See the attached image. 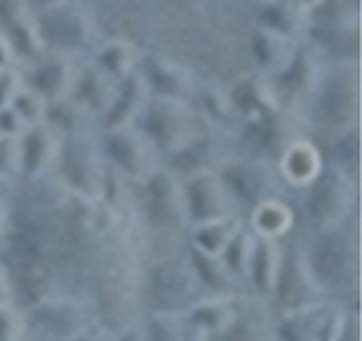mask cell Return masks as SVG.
<instances>
[{"mask_svg": "<svg viewBox=\"0 0 362 341\" xmlns=\"http://www.w3.org/2000/svg\"><path fill=\"white\" fill-rule=\"evenodd\" d=\"M134 124L150 138L156 152L168 154L181 152L202 136L199 116L190 109L188 102L181 100L152 95Z\"/></svg>", "mask_w": 362, "mask_h": 341, "instance_id": "cell-1", "label": "cell"}, {"mask_svg": "<svg viewBox=\"0 0 362 341\" xmlns=\"http://www.w3.org/2000/svg\"><path fill=\"white\" fill-rule=\"evenodd\" d=\"M360 113V77L358 64H342L331 75L320 77L317 84V116L324 127L351 129L358 127Z\"/></svg>", "mask_w": 362, "mask_h": 341, "instance_id": "cell-2", "label": "cell"}, {"mask_svg": "<svg viewBox=\"0 0 362 341\" xmlns=\"http://www.w3.org/2000/svg\"><path fill=\"white\" fill-rule=\"evenodd\" d=\"M102 147H105V156L111 161V165L120 169L122 174L127 177L152 174V165L158 152L136 124H122V127L105 129Z\"/></svg>", "mask_w": 362, "mask_h": 341, "instance_id": "cell-3", "label": "cell"}, {"mask_svg": "<svg viewBox=\"0 0 362 341\" xmlns=\"http://www.w3.org/2000/svg\"><path fill=\"white\" fill-rule=\"evenodd\" d=\"M0 37L7 41L16 59L34 64L45 52L37 16L30 11L28 0H0Z\"/></svg>", "mask_w": 362, "mask_h": 341, "instance_id": "cell-4", "label": "cell"}, {"mask_svg": "<svg viewBox=\"0 0 362 341\" xmlns=\"http://www.w3.org/2000/svg\"><path fill=\"white\" fill-rule=\"evenodd\" d=\"M229 100L235 116L245 122L263 120L281 109V97L274 88V82L260 73H249L235 79L229 90Z\"/></svg>", "mask_w": 362, "mask_h": 341, "instance_id": "cell-5", "label": "cell"}, {"mask_svg": "<svg viewBox=\"0 0 362 341\" xmlns=\"http://www.w3.org/2000/svg\"><path fill=\"white\" fill-rule=\"evenodd\" d=\"M139 73L145 79V84L154 97L188 102L197 90L190 71H186L184 66H179L175 61L163 59V56H156V54L141 56Z\"/></svg>", "mask_w": 362, "mask_h": 341, "instance_id": "cell-6", "label": "cell"}, {"mask_svg": "<svg viewBox=\"0 0 362 341\" xmlns=\"http://www.w3.org/2000/svg\"><path fill=\"white\" fill-rule=\"evenodd\" d=\"M75 66L66 54L54 52L48 56H41L39 61H34L30 73L23 75V82L34 93H39L45 102L59 100L71 95L75 84Z\"/></svg>", "mask_w": 362, "mask_h": 341, "instance_id": "cell-7", "label": "cell"}, {"mask_svg": "<svg viewBox=\"0 0 362 341\" xmlns=\"http://www.w3.org/2000/svg\"><path fill=\"white\" fill-rule=\"evenodd\" d=\"M258 5V25L272 30L290 41L308 37L313 25V11L301 0H265Z\"/></svg>", "mask_w": 362, "mask_h": 341, "instance_id": "cell-8", "label": "cell"}, {"mask_svg": "<svg viewBox=\"0 0 362 341\" xmlns=\"http://www.w3.org/2000/svg\"><path fill=\"white\" fill-rule=\"evenodd\" d=\"M226 190L222 179L211 172H197L192 174L190 184L186 186V208L188 215L199 224H206L213 220H222L229 203H226Z\"/></svg>", "mask_w": 362, "mask_h": 341, "instance_id": "cell-9", "label": "cell"}, {"mask_svg": "<svg viewBox=\"0 0 362 341\" xmlns=\"http://www.w3.org/2000/svg\"><path fill=\"white\" fill-rule=\"evenodd\" d=\"M308 197H305V208L317 222L335 220L342 215L346 206V174L339 167L320 169L310 181Z\"/></svg>", "mask_w": 362, "mask_h": 341, "instance_id": "cell-10", "label": "cell"}, {"mask_svg": "<svg viewBox=\"0 0 362 341\" xmlns=\"http://www.w3.org/2000/svg\"><path fill=\"white\" fill-rule=\"evenodd\" d=\"M152 97L150 88H147L145 79L136 71L129 77L120 79L116 84V93H113L107 111L100 116L102 129L122 127V124H134L139 120L141 111L145 109L147 100Z\"/></svg>", "mask_w": 362, "mask_h": 341, "instance_id": "cell-11", "label": "cell"}, {"mask_svg": "<svg viewBox=\"0 0 362 341\" xmlns=\"http://www.w3.org/2000/svg\"><path fill=\"white\" fill-rule=\"evenodd\" d=\"M305 39H313V43L320 50L339 56L342 64L349 61L358 64V39H360L358 18H337V20L313 18V25Z\"/></svg>", "mask_w": 362, "mask_h": 341, "instance_id": "cell-12", "label": "cell"}, {"mask_svg": "<svg viewBox=\"0 0 362 341\" xmlns=\"http://www.w3.org/2000/svg\"><path fill=\"white\" fill-rule=\"evenodd\" d=\"M21 174L37 177L52 161H57L62 147V136L50 124L39 122L21 133Z\"/></svg>", "mask_w": 362, "mask_h": 341, "instance_id": "cell-13", "label": "cell"}, {"mask_svg": "<svg viewBox=\"0 0 362 341\" xmlns=\"http://www.w3.org/2000/svg\"><path fill=\"white\" fill-rule=\"evenodd\" d=\"M249 50H252L258 73L276 79L290 66L294 52H297V41H290L258 25L249 37Z\"/></svg>", "mask_w": 362, "mask_h": 341, "instance_id": "cell-14", "label": "cell"}, {"mask_svg": "<svg viewBox=\"0 0 362 341\" xmlns=\"http://www.w3.org/2000/svg\"><path fill=\"white\" fill-rule=\"evenodd\" d=\"M57 161L62 163V169L66 179L71 181V186L84 190L95 181V163L88 147V136L84 131L64 136Z\"/></svg>", "mask_w": 362, "mask_h": 341, "instance_id": "cell-15", "label": "cell"}, {"mask_svg": "<svg viewBox=\"0 0 362 341\" xmlns=\"http://www.w3.org/2000/svg\"><path fill=\"white\" fill-rule=\"evenodd\" d=\"M116 84L118 82H113L107 73H102L100 68L93 64V66L84 68L82 73L75 75V84H73V90H71V97L84 111L95 113V116H102V113L107 111L113 93H116Z\"/></svg>", "mask_w": 362, "mask_h": 341, "instance_id": "cell-16", "label": "cell"}, {"mask_svg": "<svg viewBox=\"0 0 362 341\" xmlns=\"http://www.w3.org/2000/svg\"><path fill=\"white\" fill-rule=\"evenodd\" d=\"M222 184L224 188L231 192L233 197H238L245 203H260L263 195L267 190V172L263 163H235L222 169Z\"/></svg>", "mask_w": 362, "mask_h": 341, "instance_id": "cell-17", "label": "cell"}, {"mask_svg": "<svg viewBox=\"0 0 362 341\" xmlns=\"http://www.w3.org/2000/svg\"><path fill=\"white\" fill-rule=\"evenodd\" d=\"M349 263V246L337 233H324L315 240L310 265L322 282H335L342 278Z\"/></svg>", "mask_w": 362, "mask_h": 341, "instance_id": "cell-18", "label": "cell"}, {"mask_svg": "<svg viewBox=\"0 0 362 341\" xmlns=\"http://www.w3.org/2000/svg\"><path fill=\"white\" fill-rule=\"evenodd\" d=\"M245 138L249 145L256 147L260 154H267V156H272L274 152L283 154V150L292 143L290 122L286 118V113H283V109H279L276 113H272V116L263 120L247 122Z\"/></svg>", "mask_w": 362, "mask_h": 341, "instance_id": "cell-19", "label": "cell"}, {"mask_svg": "<svg viewBox=\"0 0 362 341\" xmlns=\"http://www.w3.org/2000/svg\"><path fill=\"white\" fill-rule=\"evenodd\" d=\"M281 169L294 186H308L322 169L320 150L308 140H292L281 154Z\"/></svg>", "mask_w": 362, "mask_h": 341, "instance_id": "cell-20", "label": "cell"}, {"mask_svg": "<svg viewBox=\"0 0 362 341\" xmlns=\"http://www.w3.org/2000/svg\"><path fill=\"white\" fill-rule=\"evenodd\" d=\"M320 68H317V59L310 50L297 48L294 52L290 66L276 77V93H288L292 97H301L308 90H315L317 84H320Z\"/></svg>", "mask_w": 362, "mask_h": 341, "instance_id": "cell-21", "label": "cell"}, {"mask_svg": "<svg viewBox=\"0 0 362 341\" xmlns=\"http://www.w3.org/2000/svg\"><path fill=\"white\" fill-rule=\"evenodd\" d=\"M93 64L102 73H107L113 82H120V79L139 71L141 56L139 50L134 48V43H129L127 39H109L95 50Z\"/></svg>", "mask_w": 362, "mask_h": 341, "instance_id": "cell-22", "label": "cell"}, {"mask_svg": "<svg viewBox=\"0 0 362 341\" xmlns=\"http://www.w3.org/2000/svg\"><path fill=\"white\" fill-rule=\"evenodd\" d=\"M179 210V192L175 181L165 172L147 177V213L158 224H173Z\"/></svg>", "mask_w": 362, "mask_h": 341, "instance_id": "cell-23", "label": "cell"}, {"mask_svg": "<svg viewBox=\"0 0 362 341\" xmlns=\"http://www.w3.org/2000/svg\"><path fill=\"white\" fill-rule=\"evenodd\" d=\"M88 118H90V113L79 107L71 95L52 100V102H45L43 122L50 124V127L59 133L62 138H64V136H73V133L84 131Z\"/></svg>", "mask_w": 362, "mask_h": 341, "instance_id": "cell-24", "label": "cell"}, {"mask_svg": "<svg viewBox=\"0 0 362 341\" xmlns=\"http://www.w3.org/2000/svg\"><path fill=\"white\" fill-rule=\"evenodd\" d=\"M195 95L199 102L202 116L206 120H211L215 124H222V122H229L235 116L229 93H226L224 88L215 86V84H204L202 88L195 90Z\"/></svg>", "mask_w": 362, "mask_h": 341, "instance_id": "cell-25", "label": "cell"}, {"mask_svg": "<svg viewBox=\"0 0 362 341\" xmlns=\"http://www.w3.org/2000/svg\"><path fill=\"white\" fill-rule=\"evenodd\" d=\"M233 233H235L233 222L222 217V220H213V222L202 224V229L195 233V240L204 253H218L220 249L229 244Z\"/></svg>", "mask_w": 362, "mask_h": 341, "instance_id": "cell-26", "label": "cell"}, {"mask_svg": "<svg viewBox=\"0 0 362 341\" xmlns=\"http://www.w3.org/2000/svg\"><path fill=\"white\" fill-rule=\"evenodd\" d=\"M9 107L16 111V116L23 120V124H25V127H34V124L43 122V116H45V100L39 93H34V90L28 88V86H23L18 90L16 97L11 100Z\"/></svg>", "mask_w": 362, "mask_h": 341, "instance_id": "cell-27", "label": "cell"}, {"mask_svg": "<svg viewBox=\"0 0 362 341\" xmlns=\"http://www.w3.org/2000/svg\"><path fill=\"white\" fill-rule=\"evenodd\" d=\"M256 224L263 233L279 235L288 229L290 210L279 201H260V206L256 210Z\"/></svg>", "mask_w": 362, "mask_h": 341, "instance_id": "cell-28", "label": "cell"}, {"mask_svg": "<svg viewBox=\"0 0 362 341\" xmlns=\"http://www.w3.org/2000/svg\"><path fill=\"white\" fill-rule=\"evenodd\" d=\"M18 138H14V136H0V177L21 174V140Z\"/></svg>", "mask_w": 362, "mask_h": 341, "instance_id": "cell-29", "label": "cell"}, {"mask_svg": "<svg viewBox=\"0 0 362 341\" xmlns=\"http://www.w3.org/2000/svg\"><path fill=\"white\" fill-rule=\"evenodd\" d=\"M335 152H337V158L342 167H356L358 165V127H351V129H344L342 136H339V140L335 145Z\"/></svg>", "mask_w": 362, "mask_h": 341, "instance_id": "cell-30", "label": "cell"}, {"mask_svg": "<svg viewBox=\"0 0 362 341\" xmlns=\"http://www.w3.org/2000/svg\"><path fill=\"white\" fill-rule=\"evenodd\" d=\"M23 86H25V82H23V73L16 71L14 66L0 71V109L9 107L11 100L16 97V93Z\"/></svg>", "mask_w": 362, "mask_h": 341, "instance_id": "cell-31", "label": "cell"}, {"mask_svg": "<svg viewBox=\"0 0 362 341\" xmlns=\"http://www.w3.org/2000/svg\"><path fill=\"white\" fill-rule=\"evenodd\" d=\"M252 267H254V278L258 282V287H265L267 276H269V246L267 244H258L256 253L252 258Z\"/></svg>", "mask_w": 362, "mask_h": 341, "instance_id": "cell-32", "label": "cell"}, {"mask_svg": "<svg viewBox=\"0 0 362 341\" xmlns=\"http://www.w3.org/2000/svg\"><path fill=\"white\" fill-rule=\"evenodd\" d=\"M25 129L28 127L16 116L14 109H11V107H3V109H0V136H14V138H18V136L25 131Z\"/></svg>", "mask_w": 362, "mask_h": 341, "instance_id": "cell-33", "label": "cell"}, {"mask_svg": "<svg viewBox=\"0 0 362 341\" xmlns=\"http://www.w3.org/2000/svg\"><path fill=\"white\" fill-rule=\"evenodd\" d=\"M156 294L163 303H170L175 297H179V280L170 276L168 271H161V276L156 280Z\"/></svg>", "mask_w": 362, "mask_h": 341, "instance_id": "cell-34", "label": "cell"}, {"mask_svg": "<svg viewBox=\"0 0 362 341\" xmlns=\"http://www.w3.org/2000/svg\"><path fill=\"white\" fill-rule=\"evenodd\" d=\"M245 253V235H233V240L226 244V260L233 269H240V260Z\"/></svg>", "mask_w": 362, "mask_h": 341, "instance_id": "cell-35", "label": "cell"}, {"mask_svg": "<svg viewBox=\"0 0 362 341\" xmlns=\"http://www.w3.org/2000/svg\"><path fill=\"white\" fill-rule=\"evenodd\" d=\"M16 64V56L11 52V48L7 45V41L0 37V71H5V68L14 66Z\"/></svg>", "mask_w": 362, "mask_h": 341, "instance_id": "cell-36", "label": "cell"}, {"mask_svg": "<svg viewBox=\"0 0 362 341\" xmlns=\"http://www.w3.org/2000/svg\"><path fill=\"white\" fill-rule=\"evenodd\" d=\"M30 3L37 5L39 11H48V9H57V7L73 5V0H30Z\"/></svg>", "mask_w": 362, "mask_h": 341, "instance_id": "cell-37", "label": "cell"}, {"mask_svg": "<svg viewBox=\"0 0 362 341\" xmlns=\"http://www.w3.org/2000/svg\"><path fill=\"white\" fill-rule=\"evenodd\" d=\"M301 3H303L305 7H308V9L313 11V9H317V7H320V5L324 3V0H301Z\"/></svg>", "mask_w": 362, "mask_h": 341, "instance_id": "cell-38", "label": "cell"}, {"mask_svg": "<svg viewBox=\"0 0 362 341\" xmlns=\"http://www.w3.org/2000/svg\"><path fill=\"white\" fill-rule=\"evenodd\" d=\"M5 335H7V321H5V316L0 314V341L5 339Z\"/></svg>", "mask_w": 362, "mask_h": 341, "instance_id": "cell-39", "label": "cell"}, {"mask_svg": "<svg viewBox=\"0 0 362 341\" xmlns=\"http://www.w3.org/2000/svg\"><path fill=\"white\" fill-rule=\"evenodd\" d=\"M254 3H265V0H254Z\"/></svg>", "mask_w": 362, "mask_h": 341, "instance_id": "cell-40", "label": "cell"}]
</instances>
